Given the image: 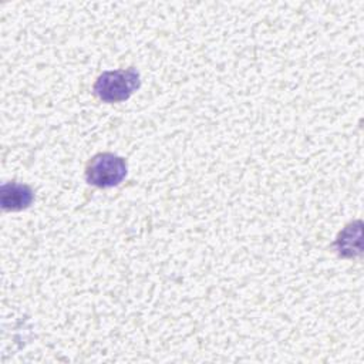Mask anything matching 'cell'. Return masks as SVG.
<instances>
[{"mask_svg": "<svg viewBox=\"0 0 364 364\" xmlns=\"http://www.w3.org/2000/svg\"><path fill=\"white\" fill-rule=\"evenodd\" d=\"M34 200L33 189L20 182H6L0 189V203L3 210L16 212L28 208Z\"/></svg>", "mask_w": 364, "mask_h": 364, "instance_id": "3957f363", "label": "cell"}, {"mask_svg": "<svg viewBox=\"0 0 364 364\" xmlns=\"http://www.w3.org/2000/svg\"><path fill=\"white\" fill-rule=\"evenodd\" d=\"M141 85L136 68L104 71L94 82V92L104 102H121L128 100Z\"/></svg>", "mask_w": 364, "mask_h": 364, "instance_id": "6da1fadb", "label": "cell"}, {"mask_svg": "<svg viewBox=\"0 0 364 364\" xmlns=\"http://www.w3.org/2000/svg\"><path fill=\"white\" fill-rule=\"evenodd\" d=\"M127 171L128 166L124 158L111 152H101L88 161L85 179L97 188H112L124 181Z\"/></svg>", "mask_w": 364, "mask_h": 364, "instance_id": "7a4b0ae2", "label": "cell"}]
</instances>
